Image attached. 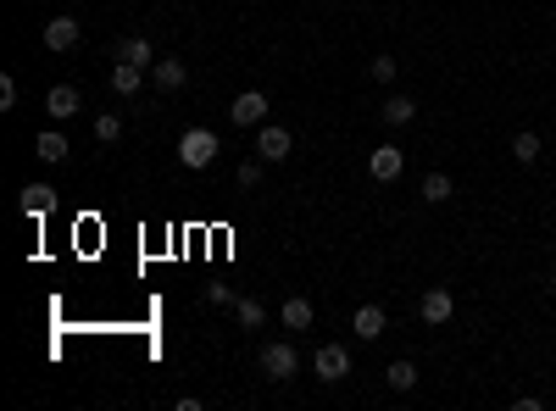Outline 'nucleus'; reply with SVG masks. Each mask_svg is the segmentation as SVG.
Segmentation results:
<instances>
[{
    "instance_id": "4be33fe9",
    "label": "nucleus",
    "mask_w": 556,
    "mask_h": 411,
    "mask_svg": "<svg viewBox=\"0 0 556 411\" xmlns=\"http://www.w3.org/2000/svg\"><path fill=\"white\" fill-rule=\"evenodd\" d=\"M117 134H123V122H117L112 112H106V117H95V139H106V145H112Z\"/></svg>"
},
{
    "instance_id": "a211bd4d",
    "label": "nucleus",
    "mask_w": 556,
    "mask_h": 411,
    "mask_svg": "<svg viewBox=\"0 0 556 411\" xmlns=\"http://www.w3.org/2000/svg\"><path fill=\"white\" fill-rule=\"evenodd\" d=\"M423 201H429V206L451 201V178H445V173H429V178H423Z\"/></svg>"
},
{
    "instance_id": "f3484780",
    "label": "nucleus",
    "mask_w": 556,
    "mask_h": 411,
    "mask_svg": "<svg viewBox=\"0 0 556 411\" xmlns=\"http://www.w3.org/2000/svg\"><path fill=\"white\" fill-rule=\"evenodd\" d=\"M284 328H312V300L289 295V300H284Z\"/></svg>"
},
{
    "instance_id": "2eb2a0df",
    "label": "nucleus",
    "mask_w": 556,
    "mask_h": 411,
    "mask_svg": "<svg viewBox=\"0 0 556 411\" xmlns=\"http://www.w3.org/2000/svg\"><path fill=\"white\" fill-rule=\"evenodd\" d=\"M417 117V101H406V94H389V101H384V122H389V129H401V122H412Z\"/></svg>"
},
{
    "instance_id": "393cba45",
    "label": "nucleus",
    "mask_w": 556,
    "mask_h": 411,
    "mask_svg": "<svg viewBox=\"0 0 556 411\" xmlns=\"http://www.w3.org/2000/svg\"><path fill=\"white\" fill-rule=\"evenodd\" d=\"M12 106H17V84L0 78V112H12Z\"/></svg>"
},
{
    "instance_id": "39448f33",
    "label": "nucleus",
    "mask_w": 556,
    "mask_h": 411,
    "mask_svg": "<svg viewBox=\"0 0 556 411\" xmlns=\"http://www.w3.org/2000/svg\"><path fill=\"white\" fill-rule=\"evenodd\" d=\"M401 167H406V150H396V145H378V150L368 156V173H373L378 183H396Z\"/></svg>"
},
{
    "instance_id": "dca6fc26",
    "label": "nucleus",
    "mask_w": 556,
    "mask_h": 411,
    "mask_svg": "<svg viewBox=\"0 0 556 411\" xmlns=\"http://www.w3.org/2000/svg\"><path fill=\"white\" fill-rule=\"evenodd\" d=\"M34 150H40V162H68V150H73V145L50 129V134H40V139H34Z\"/></svg>"
},
{
    "instance_id": "f257e3e1",
    "label": "nucleus",
    "mask_w": 556,
    "mask_h": 411,
    "mask_svg": "<svg viewBox=\"0 0 556 411\" xmlns=\"http://www.w3.org/2000/svg\"><path fill=\"white\" fill-rule=\"evenodd\" d=\"M217 134L212 129H184V139H178V162L184 167H195V173H201V167H212L217 162Z\"/></svg>"
},
{
    "instance_id": "6e6552de",
    "label": "nucleus",
    "mask_w": 556,
    "mask_h": 411,
    "mask_svg": "<svg viewBox=\"0 0 556 411\" xmlns=\"http://www.w3.org/2000/svg\"><path fill=\"white\" fill-rule=\"evenodd\" d=\"M423 323H429V328H440V323H451V311H456V300H451V290H429V295H423Z\"/></svg>"
},
{
    "instance_id": "f8f14e48",
    "label": "nucleus",
    "mask_w": 556,
    "mask_h": 411,
    "mask_svg": "<svg viewBox=\"0 0 556 411\" xmlns=\"http://www.w3.org/2000/svg\"><path fill=\"white\" fill-rule=\"evenodd\" d=\"M150 78H156V89H184L189 84V67H184V61H156V67H150Z\"/></svg>"
},
{
    "instance_id": "b1692460",
    "label": "nucleus",
    "mask_w": 556,
    "mask_h": 411,
    "mask_svg": "<svg viewBox=\"0 0 556 411\" xmlns=\"http://www.w3.org/2000/svg\"><path fill=\"white\" fill-rule=\"evenodd\" d=\"M206 300H212V306H234L240 295H234V290H228V283H212V290H206Z\"/></svg>"
},
{
    "instance_id": "412c9836",
    "label": "nucleus",
    "mask_w": 556,
    "mask_h": 411,
    "mask_svg": "<svg viewBox=\"0 0 556 411\" xmlns=\"http://www.w3.org/2000/svg\"><path fill=\"white\" fill-rule=\"evenodd\" d=\"M417 384V367L412 362H389V389H412Z\"/></svg>"
},
{
    "instance_id": "1a4fd4ad",
    "label": "nucleus",
    "mask_w": 556,
    "mask_h": 411,
    "mask_svg": "<svg viewBox=\"0 0 556 411\" xmlns=\"http://www.w3.org/2000/svg\"><path fill=\"white\" fill-rule=\"evenodd\" d=\"M45 112H50L56 122H68V117H78V89H73V84H56V89L45 94Z\"/></svg>"
},
{
    "instance_id": "9d476101",
    "label": "nucleus",
    "mask_w": 556,
    "mask_h": 411,
    "mask_svg": "<svg viewBox=\"0 0 556 411\" xmlns=\"http://www.w3.org/2000/svg\"><path fill=\"white\" fill-rule=\"evenodd\" d=\"M45 45L50 50H73L78 45V17H50L45 22Z\"/></svg>"
},
{
    "instance_id": "20e7f679",
    "label": "nucleus",
    "mask_w": 556,
    "mask_h": 411,
    "mask_svg": "<svg viewBox=\"0 0 556 411\" xmlns=\"http://www.w3.org/2000/svg\"><path fill=\"white\" fill-rule=\"evenodd\" d=\"M312 372L323 378V384H340V378L351 372V351L345 344H323V351L312 356Z\"/></svg>"
},
{
    "instance_id": "aec40b11",
    "label": "nucleus",
    "mask_w": 556,
    "mask_h": 411,
    "mask_svg": "<svg viewBox=\"0 0 556 411\" xmlns=\"http://www.w3.org/2000/svg\"><path fill=\"white\" fill-rule=\"evenodd\" d=\"M234 317H240L245 328H261V300H251V295H240V300H234Z\"/></svg>"
},
{
    "instance_id": "4468645a",
    "label": "nucleus",
    "mask_w": 556,
    "mask_h": 411,
    "mask_svg": "<svg viewBox=\"0 0 556 411\" xmlns=\"http://www.w3.org/2000/svg\"><path fill=\"white\" fill-rule=\"evenodd\" d=\"M351 328H356V339H378L384 334V306H362L351 317Z\"/></svg>"
},
{
    "instance_id": "9b49d317",
    "label": "nucleus",
    "mask_w": 556,
    "mask_h": 411,
    "mask_svg": "<svg viewBox=\"0 0 556 411\" xmlns=\"http://www.w3.org/2000/svg\"><path fill=\"white\" fill-rule=\"evenodd\" d=\"M117 61H128V67H156V50H150L145 34H128V40L117 45Z\"/></svg>"
},
{
    "instance_id": "6ab92c4d",
    "label": "nucleus",
    "mask_w": 556,
    "mask_h": 411,
    "mask_svg": "<svg viewBox=\"0 0 556 411\" xmlns=\"http://www.w3.org/2000/svg\"><path fill=\"white\" fill-rule=\"evenodd\" d=\"M512 156H517V162H523V167H529V162H534V156H540V134H529V129H523V134L512 139Z\"/></svg>"
},
{
    "instance_id": "a878e982",
    "label": "nucleus",
    "mask_w": 556,
    "mask_h": 411,
    "mask_svg": "<svg viewBox=\"0 0 556 411\" xmlns=\"http://www.w3.org/2000/svg\"><path fill=\"white\" fill-rule=\"evenodd\" d=\"M256 178H261V156H256V162H245V167H240V183H256Z\"/></svg>"
},
{
    "instance_id": "f03ea898",
    "label": "nucleus",
    "mask_w": 556,
    "mask_h": 411,
    "mask_svg": "<svg viewBox=\"0 0 556 411\" xmlns=\"http://www.w3.org/2000/svg\"><path fill=\"white\" fill-rule=\"evenodd\" d=\"M296 367H301V356H296V344H284V339H273V344H261V372H268L273 384H284V378H296Z\"/></svg>"
},
{
    "instance_id": "0eeeda50",
    "label": "nucleus",
    "mask_w": 556,
    "mask_h": 411,
    "mask_svg": "<svg viewBox=\"0 0 556 411\" xmlns=\"http://www.w3.org/2000/svg\"><path fill=\"white\" fill-rule=\"evenodd\" d=\"M17 206H23V217H34V223H40V217H50V206H56V189L50 183H28Z\"/></svg>"
},
{
    "instance_id": "423d86ee",
    "label": "nucleus",
    "mask_w": 556,
    "mask_h": 411,
    "mask_svg": "<svg viewBox=\"0 0 556 411\" xmlns=\"http://www.w3.org/2000/svg\"><path fill=\"white\" fill-rule=\"evenodd\" d=\"M289 150H296L289 129H261V134H256V156H261V162H284Z\"/></svg>"
},
{
    "instance_id": "ddd939ff",
    "label": "nucleus",
    "mask_w": 556,
    "mask_h": 411,
    "mask_svg": "<svg viewBox=\"0 0 556 411\" xmlns=\"http://www.w3.org/2000/svg\"><path fill=\"white\" fill-rule=\"evenodd\" d=\"M140 84H145V67H128V61L112 67V94H123V101H128V94H140Z\"/></svg>"
},
{
    "instance_id": "7ed1b4c3",
    "label": "nucleus",
    "mask_w": 556,
    "mask_h": 411,
    "mask_svg": "<svg viewBox=\"0 0 556 411\" xmlns=\"http://www.w3.org/2000/svg\"><path fill=\"white\" fill-rule=\"evenodd\" d=\"M261 117H268V94H261V89L234 94V106H228V122H234V129H256Z\"/></svg>"
},
{
    "instance_id": "5701e85b",
    "label": "nucleus",
    "mask_w": 556,
    "mask_h": 411,
    "mask_svg": "<svg viewBox=\"0 0 556 411\" xmlns=\"http://www.w3.org/2000/svg\"><path fill=\"white\" fill-rule=\"evenodd\" d=\"M396 67H401L396 56H378V61H373V78H378V84H389V78H396Z\"/></svg>"
}]
</instances>
